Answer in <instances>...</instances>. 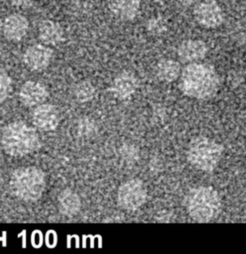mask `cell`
Listing matches in <instances>:
<instances>
[{
    "label": "cell",
    "instance_id": "6da1fadb",
    "mask_svg": "<svg viewBox=\"0 0 246 254\" xmlns=\"http://www.w3.org/2000/svg\"><path fill=\"white\" fill-rule=\"evenodd\" d=\"M181 91L196 100L212 98L220 87V76L215 67L207 63L186 64L179 77Z\"/></svg>",
    "mask_w": 246,
    "mask_h": 254
},
{
    "label": "cell",
    "instance_id": "7a4b0ae2",
    "mask_svg": "<svg viewBox=\"0 0 246 254\" xmlns=\"http://www.w3.org/2000/svg\"><path fill=\"white\" fill-rule=\"evenodd\" d=\"M221 197L216 189L198 186L190 189L184 197V207L189 217L197 222H209L221 211Z\"/></svg>",
    "mask_w": 246,
    "mask_h": 254
},
{
    "label": "cell",
    "instance_id": "3957f363",
    "mask_svg": "<svg viewBox=\"0 0 246 254\" xmlns=\"http://www.w3.org/2000/svg\"><path fill=\"white\" fill-rule=\"evenodd\" d=\"M1 145L5 153L12 157H24L35 152L41 145L35 128L22 121L6 125L1 135Z\"/></svg>",
    "mask_w": 246,
    "mask_h": 254
},
{
    "label": "cell",
    "instance_id": "277c9868",
    "mask_svg": "<svg viewBox=\"0 0 246 254\" xmlns=\"http://www.w3.org/2000/svg\"><path fill=\"white\" fill-rule=\"evenodd\" d=\"M46 186L45 173L35 166L16 169L9 181V187L13 195L27 202L39 200L46 190Z\"/></svg>",
    "mask_w": 246,
    "mask_h": 254
},
{
    "label": "cell",
    "instance_id": "5b68a950",
    "mask_svg": "<svg viewBox=\"0 0 246 254\" xmlns=\"http://www.w3.org/2000/svg\"><path fill=\"white\" fill-rule=\"evenodd\" d=\"M223 146L212 138L198 135L188 144L186 149L187 162L200 172H213L219 165L222 155Z\"/></svg>",
    "mask_w": 246,
    "mask_h": 254
},
{
    "label": "cell",
    "instance_id": "8992f818",
    "mask_svg": "<svg viewBox=\"0 0 246 254\" xmlns=\"http://www.w3.org/2000/svg\"><path fill=\"white\" fill-rule=\"evenodd\" d=\"M148 190L140 179H129L117 190V203L126 211H136L147 200Z\"/></svg>",
    "mask_w": 246,
    "mask_h": 254
},
{
    "label": "cell",
    "instance_id": "52a82bcc",
    "mask_svg": "<svg viewBox=\"0 0 246 254\" xmlns=\"http://www.w3.org/2000/svg\"><path fill=\"white\" fill-rule=\"evenodd\" d=\"M195 21L206 29L219 27L224 21V13L215 0H203L198 2L193 9Z\"/></svg>",
    "mask_w": 246,
    "mask_h": 254
},
{
    "label": "cell",
    "instance_id": "ba28073f",
    "mask_svg": "<svg viewBox=\"0 0 246 254\" xmlns=\"http://www.w3.org/2000/svg\"><path fill=\"white\" fill-rule=\"evenodd\" d=\"M53 55L54 52L48 45L35 44L27 48L23 55V62L29 69L41 71L50 65Z\"/></svg>",
    "mask_w": 246,
    "mask_h": 254
},
{
    "label": "cell",
    "instance_id": "9c48e42d",
    "mask_svg": "<svg viewBox=\"0 0 246 254\" xmlns=\"http://www.w3.org/2000/svg\"><path fill=\"white\" fill-rule=\"evenodd\" d=\"M33 124L40 130L50 132L57 129L60 123V114L55 105L42 103L32 112Z\"/></svg>",
    "mask_w": 246,
    "mask_h": 254
},
{
    "label": "cell",
    "instance_id": "30bf717a",
    "mask_svg": "<svg viewBox=\"0 0 246 254\" xmlns=\"http://www.w3.org/2000/svg\"><path fill=\"white\" fill-rule=\"evenodd\" d=\"M138 87L137 76L130 70H122L113 78L109 89L116 98L124 100L131 97Z\"/></svg>",
    "mask_w": 246,
    "mask_h": 254
},
{
    "label": "cell",
    "instance_id": "8fae6325",
    "mask_svg": "<svg viewBox=\"0 0 246 254\" xmlns=\"http://www.w3.org/2000/svg\"><path fill=\"white\" fill-rule=\"evenodd\" d=\"M208 48L206 44L198 39H187L183 41L178 49L179 60L184 64L201 62L207 55Z\"/></svg>",
    "mask_w": 246,
    "mask_h": 254
},
{
    "label": "cell",
    "instance_id": "7c38bea8",
    "mask_svg": "<svg viewBox=\"0 0 246 254\" xmlns=\"http://www.w3.org/2000/svg\"><path fill=\"white\" fill-rule=\"evenodd\" d=\"M49 96V90L45 84L36 80L24 82L19 90V98L23 105L35 107L46 101Z\"/></svg>",
    "mask_w": 246,
    "mask_h": 254
},
{
    "label": "cell",
    "instance_id": "4fadbf2b",
    "mask_svg": "<svg viewBox=\"0 0 246 254\" xmlns=\"http://www.w3.org/2000/svg\"><path fill=\"white\" fill-rule=\"evenodd\" d=\"M29 31V21L22 14H11L2 22V33L12 42H19L26 37Z\"/></svg>",
    "mask_w": 246,
    "mask_h": 254
},
{
    "label": "cell",
    "instance_id": "5bb4252c",
    "mask_svg": "<svg viewBox=\"0 0 246 254\" xmlns=\"http://www.w3.org/2000/svg\"><path fill=\"white\" fill-rule=\"evenodd\" d=\"M111 13L122 21H131L137 17L141 8V0H110Z\"/></svg>",
    "mask_w": 246,
    "mask_h": 254
},
{
    "label": "cell",
    "instance_id": "9a60e30c",
    "mask_svg": "<svg viewBox=\"0 0 246 254\" xmlns=\"http://www.w3.org/2000/svg\"><path fill=\"white\" fill-rule=\"evenodd\" d=\"M39 38L45 45L57 46L63 40V30L58 22L44 20L39 25Z\"/></svg>",
    "mask_w": 246,
    "mask_h": 254
},
{
    "label": "cell",
    "instance_id": "2e32d148",
    "mask_svg": "<svg viewBox=\"0 0 246 254\" xmlns=\"http://www.w3.org/2000/svg\"><path fill=\"white\" fill-rule=\"evenodd\" d=\"M58 207L62 214L65 216H73L80 210V197L72 190H63L58 196Z\"/></svg>",
    "mask_w": 246,
    "mask_h": 254
},
{
    "label": "cell",
    "instance_id": "e0dca14e",
    "mask_svg": "<svg viewBox=\"0 0 246 254\" xmlns=\"http://www.w3.org/2000/svg\"><path fill=\"white\" fill-rule=\"evenodd\" d=\"M182 71L181 64L173 59H163L155 66L156 76L164 82H173L180 77Z\"/></svg>",
    "mask_w": 246,
    "mask_h": 254
},
{
    "label": "cell",
    "instance_id": "ac0fdd59",
    "mask_svg": "<svg viewBox=\"0 0 246 254\" xmlns=\"http://www.w3.org/2000/svg\"><path fill=\"white\" fill-rule=\"evenodd\" d=\"M96 90L89 80L79 81L73 88V95L79 102H88L94 98Z\"/></svg>",
    "mask_w": 246,
    "mask_h": 254
},
{
    "label": "cell",
    "instance_id": "d6986e66",
    "mask_svg": "<svg viewBox=\"0 0 246 254\" xmlns=\"http://www.w3.org/2000/svg\"><path fill=\"white\" fill-rule=\"evenodd\" d=\"M145 28L153 36H161L167 32L168 24L165 18L161 16H153L147 20Z\"/></svg>",
    "mask_w": 246,
    "mask_h": 254
},
{
    "label": "cell",
    "instance_id": "ffe728a7",
    "mask_svg": "<svg viewBox=\"0 0 246 254\" xmlns=\"http://www.w3.org/2000/svg\"><path fill=\"white\" fill-rule=\"evenodd\" d=\"M12 90V79L10 75L0 68V103L4 102Z\"/></svg>",
    "mask_w": 246,
    "mask_h": 254
},
{
    "label": "cell",
    "instance_id": "44dd1931",
    "mask_svg": "<svg viewBox=\"0 0 246 254\" xmlns=\"http://www.w3.org/2000/svg\"><path fill=\"white\" fill-rule=\"evenodd\" d=\"M10 1L14 6L26 8V7H29L33 3L34 0H10Z\"/></svg>",
    "mask_w": 246,
    "mask_h": 254
},
{
    "label": "cell",
    "instance_id": "7402d4cb",
    "mask_svg": "<svg viewBox=\"0 0 246 254\" xmlns=\"http://www.w3.org/2000/svg\"><path fill=\"white\" fill-rule=\"evenodd\" d=\"M179 3H180V5H182L183 7H189V6H191L196 0H177Z\"/></svg>",
    "mask_w": 246,
    "mask_h": 254
},
{
    "label": "cell",
    "instance_id": "603a6c76",
    "mask_svg": "<svg viewBox=\"0 0 246 254\" xmlns=\"http://www.w3.org/2000/svg\"><path fill=\"white\" fill-rule=\"evenodd\" d=\"M2 33V21H1V18H0V35Z\"/></svg>",
    "mask_w": 246,
    "mask_h": 254
}]
</instances>
